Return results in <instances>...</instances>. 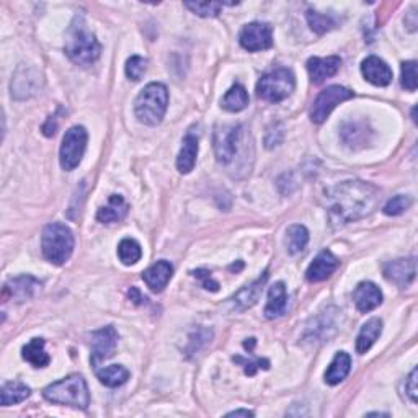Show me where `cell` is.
<instances>
[{"label":"cell","mask_w":418,"mask_h":418,"mask_svg":"<svg viewBox=\"0 0 418 418\" xmlns=\"http://www.w3.org/2000/svg\"><path fill=\"white\" fill-rule=\"evenodd\" d=\"M324 198L332 223L343 225L369 216L379 205L381 191L371 183L352 180L327 188Z\"/></svg>","instance_id":"obj_1"},{"label":"cell","mask_w":418,"mask_h":418,"mask_svg":"<svg viewBox=\"0 0 418 418\" xmlns=\"http://www.w3.org/2000/svg\"><path fill=\"white\" fill-rule=\"evenodd\" d=\"M101 46L83 15H76L66 35V54L77 66H92L100 58Z\"/></svg>","instance_id":"obj_2"},{"label":"cell","mask_w":418,"mask_h":418,"mask_svg":"<svg viewBox=\"0 0 418 418\" xmlns=\"http://www.w3.org/2000/svg\"><path fill=\"white\" fill-rule=\"evenodd\" d=\"M168 106V90L163 83L152 82L134 101L136 118L148 126H157L165 116Z\"/></svg>","instance_id":"obj_3"},{"label":"cell","mask_w":418,"mask_h":418,"mask_svg":"<svg viewBox=\"0 0 418 418\" xmlns=\"http://www.w3.org/2000/svg\"><path fill=\"white\" fill-rule=\"evenodd\" d=\"M44 399L53 404L69 405L86 410L90 405V392L86 379L81 374L67 376L44 389Z\"/></svg>","instance_id":"obj_4"},{"label":"cell","mask_w":418,"mask_h":418,"mask_svg":"<svg viewBox=\"0 0 418 418\" xmlns=\"http://www.w3.org/2000/svg\"><path fill=\"white\" fill-rule=\"evenodd\" d=\"M43 255L54 265H64L74 252V235L62 223H51L43 230Z\"/></svg>","instance_id":"obj_5"},{"label":"cell","mask_w":418,"mask_h":418,"mask_svg":"<svg viewBox=\"0 0 418 418\" xmlns=\"http://www.w3.org/2000/svg\"><path fill=\"white\" fill-rule=\"evenodd\" d=\"M295 87V74L290 69H278L260 78L257 83V95L258 98L268 103H280L290 97Z\"/></svg>","instance_id":"obj_6"},{"label":"cell","mask_w":418,"mask_h":418,"mask_svg":"<svg viewBox=\"0 0 418 418\" xmlns=\"http://www.w3.org/2000/svg\"><path fill=\"white\" fill-rule=\"evenodd\" d=\"M87 141L88 134L83 126H72L69 131H66L59 151L61 167L66 172H72L82 162L87 149Z\"/></svg>","instance_id":"obj_7"},{"label":"cell","mask_w":418,"mask_h":418,"mask_svg":"<svg viewBox=\"0 0 418 418\" xmlns=\"http://www.w3.org/2000/svg\"><path fill=\"white\" fill-rule=\"evenodd\" d=\"M355 93L352 90L345 88L342 86H330L317 95V98L314 100L312 108H310V120L315 124H322L330 113L335 110L337 105L343 103L350 98H353Z\"/></svg>","instance_id":"obj_8"},{"label":"cell","mask_w":418,"mask_h":418,"mask_svg":"<svg viewBox=\"0 0 418 418\" xmlns=\"http://www.w3.org/2000/svg\"><path fill=\"white\" fill-rule=\"evenodd\" d=\"M242 133H244V128L240 124L216 128V131H214V152H216L218 162L228 165L235 159L237 152L240 149Z\"/></svg>","instance_id":"obj_9"},{"label":"cell","mask_w":418,"mask_h":418,"mask_svg":"<svg viewBox=\"0 0 418 418\" xmlns=\"http://www.w3.org/2000/svg\"><path fill=\"white\" fill-rule=\"evenodd\" d=\"M240 46L255 53V51H265L273 46V28L268 24L253 21L242 28L239 35Z\"/></svg>","instance_id":"obj_10"},{"label":"cell","mask_w":418,"mask_h":418,"mask_svg":"<svg viewBox=\"0 0 418 418\" xmlns=\"http://www.w3.org/2000/svg\"><path fill=\"white\" fill-rule=\"evenodd\" d=\"M118 347V332L115 327H103L92 333V355L90 361L97 368L101 361L110 360Z\"/></svg>","instance_id":"obj_11"},{"label":"cell","mask_w":418,"mask_h":418,"mask_svg":"<svg viewBox=\"0 0 418 418\" xmlns=\"http://www.w3.org/2000/svg\"><path fill=\"white\" fill-rule=\"evenodd\" d=\"M41 87V74L30 66H20L12 78V97L15 100H25L33 97Z\"/></svg>","instance_id":"obj_12"},{"label":"cell","mask_w":418,"mask_h":418,"mask_svg":"<svg viewBox=\"0 0 418 418\" xmlns=\"http://www.w3.org/2000/svg\"><path fill=\"white\" fill-rule=\"evenodd\" d=\"M43 283L30 275L16 276V278L9 280L4 286V296H10L16 302H25L28 299L35 297L41 291Z\"/></svg>","instance_id":"obj_13"},{"label":"cell","mask_w":418,"mask_h":418,"mask_svg":"<svg viewBox=\"0 0 418 418\" xmlns=\"http://www.w3.org/2000/svg\"><path fill=\"white\" fill-rule=\"evenodd\" d=\"M417 275V260L412 258H400L386 265L384 268V276L387 281L397 285L399 287H407L412 285Z\"/></svg>","instance_id":"obj_14"},{"label":"cell","mask_w":418,"mask_h":418,"mask_svg":"<svg viewBox=\"0 0 418 418\" xmlns=\"http://www.w3.org/2000/svg\"><path fill=\"white\" fill-rule=\"evenodd\" d=\"M361 72L363 77L369 83L376 87H386L392 82V71L386 62L377 58V56H369L361 64Z\"/></svg>","instance_id":"obj_15"},{"label":"cell","mask_w":418,"mask_h":418,"mask_svg":"<svg viewBox=\"0 0 418 418\" xmlns=\"http://www.w3.org/2000/svg\"><path fill=\"white\" fill-rule=\"evenodd\" d=\"M338 258L333 255L330 250H324L320 252L317 257L314 258V262L309 265V268L306 271V278L310 283H320L329 278V276L338 268Z\"/></svg>","instance_id":"obj_16"},{"label":"cell","mask_w":418,"mask_h":418,"mask_svg":"<svg viewBox=\"0 0 418 418\" xmlns=\"http://www.w3.org/2000/svg\"><path fill=\"white\" fill-rule=\"evenodd\" d=\"M353 301L360 312H371V310H374L382 302V292L371 281H363V283H360L355 287Z\"/></svg>","instance_id":"obj_17"},{"label":"cell","mask_w":418,"mask_h":418,"mask_svg":"<svg viewBox=\"0 0 418 418\" xmlns=\"http://www.w3.org/2000/svg\"><path fill=\"white\" fill-rule=\"evenodd\" d=\"M342 59L337 56H329V58H310L307 61V72L310 81L314 83H322L327 78L333 77L340 69Z\"/></svg>","instance_id":"obj_18"},{"label":"cell","mask_w":418,"mask_h":418,"mask_svg":"<svg viewBox=\"0 0 418 418\" xmlns=\"http://www.w3.org/2000/svg\"><path fill=\"white\" fill-rule=\"evenodd\" d=\"M173 267L165 260H160L156 265H152L143 273L144 283L148 285L154 292L163 291V287L168 285V281L172 280Z\"/></svg>","instance_id":"obj_19"},{"label":"cell","mask_w":418,"mask_h":418,"mask_svg":"<svg viewBox=\"0 0 418 418\" xmlns=\"http://www.w3.org/2000/svg\"><path fill=\"white\" fill-rule=\"evenodd\" d=\"M268 280V271H265V273L260 276L257 281H253L252 285L245 286L244 290H240L237 295L233 297V302L237 310H245L248 307L255 306L257 301L262 296V291H263V286L267 283Z\"/></svg>","instance_id":"obj_20"},{"label":"cell","mask_w":418,"mask_h":418,"mask_svg":"<svg viewBox=\"0 0 418 418\" xmlns=\"http://www.w3.org/2000/svg\"><path fill=\"white\" fill-rule=\"evenodd\" d=\"M287 306V295L283 281H278L270 287L268 302L265 307V317L267 319H278L285 314Z\"/></svg>","instance_id":"obj_21"},{"label":"cell","mask_w":418,"mask_h":418,"mask_svg":"<svg viewBox=\"0 0 418 418\" xmlns=\"http://www.w3.org/2000/svg\"><path fill=\"white\" fill-rule=\"evenodd\" d=\"M128 211H129V206L128 203L124 201V198L120 195H111L108 200V205L98 209L97 219L103 224L118 223L126 216Z\"/></svg>","instance_id":"obj_22"},{"label":"cell","mask_w":418,"mask_h":418,"mask_svg":"<svg viewBox=\"0 0 418 418\" xmlns=\"http://www.w3.org/2000/svg\"><path fill=\"white\" fill-rule=\"evenodd\" d=\"M198 157V138L193 134H186L183 146L177 157V168L180 173H190L195 168Z\"/></svg>","instance_id":"obj_23"},{"label":"cell","mask_w":418,"mask_h":418,"mask_svg":"<svg viewBox=\"0 0 418 418\" xmlns=\"http://www.w3.org/2000/svg\"><path fill=\"white\" fill-rule=\"evenodd\" d=\"M382 332V320L381 319H371L363 325V329L358 333L357 338V352L360 355L368 353L372 345L376 343L377 338H379Z\"/></svg>","instance_id":"obj_24"},{"label":"cell","mask_w":418,"mask_h":418,"mask_svg":"<svg viewBox=\"0 0 418 418\" xmlns=\"http://www.w3.org/2000/svg\"><path fill=\"white\" fill-rule=\"evenodd\" d=\"M350 369H352V358H350V355L345 352L337 353L329 366V369L325 372V382L330 384V386H337V384H340L348 376Z\"/></svg>","instance_id":"obj_25"},{"label":"cell","mask_w":418,"mask_h":418,"mask_svg":"<svg viewBox=\"0 0 418 418\" xmlns=\"http://www.w3.org/2000/svg\"><path fill=\"white\" fill-rule=\"evenodd\" d=\"M21 357L25 361L35 366V368H46L49 365V355L44 350L43 338H33L30 343H26L24 350H21Z\"/></svg>","instance_id":"obj_26"},{"label":"cell","mask_w":418,"mask_h":418,"mask_svg":"<svg viewBox=\"0 0 418 418\" xmlns=\"http://www.w3.org/2000/svg\"><path fill=\"white\" fill-rule=\"evenodd\" d=\"M221 103L223 108L230 113H239L245 110L248 105V93L245 87H242L240 83H235V86H233L225 92Z\"/></svg>","instance_id":"obj_27"},{"label":"cell","mask_w":418,"mask_h":418,"mask_svg":"<svg viewBox=\"0 0 418 418\" xmlns=\"http://www.w3.org/2000/svg\"><path fill=\"white\" fill-rule=\"evenodd\" d=\"M309 242V233L307 229L301 224L291 225L286 230V250L290 255H297L306 248Z\"/></svg>","instance_id":"obj_28"},{"label":"cell","mask_w":418,"mask_h":418,"mask_svg":"<svg viewBox=\"0 0 418 418\" xmlns=\"http://www.w3.org/2000/svg\"><path fill=\"white\" fill-rule=\"evenodd\" d=\"M30 387L25 386L24 382L19 381H12V382H5L2 386V405L9 407V405H15L20 404L30 397Z\"/></svg>","instance_id":"obj_29"},{"label":"cell","mask_w":418,"mask_h":418,"mask_svg":"<svg viewBox=\"0 0 418 418\" xmlns=\"http://www.w3.org/2000/svg\"><path fill=\"white\" fill-rule=\"evenodd\" d=\"M97 376L100 382L105 384L106 387H120L129 379V371L120 365H111L103 369H98Z\"/></svg>","instance_id":"obj_30"},{"label":"cell","mask_w":418,"mask_h":418,"mask_svg":"<svg viewBox=\"0 0 418 418\" xmlns=\"http://www.w3.org/2000/svg\"><path fill=\"white\" fill-rule=\"evenodd\" d=\"M118 257L124 265H134L143 257V250L134 239H123L118 245Z\"/></svg>","instance_id":"obj_31"},{"label":"cell","mask_w":418,"mask_h":418,"mask_svg":"<svg viewBox=\"0 0 418 418\" xmlns=\"http://www.w3.org/2000/svg\"><path fill=\"white\" fill-rule=\"evenodd\" d=\"M306 16H307L309 26L312 28V31L317 33V35H324V33L330 31L332 28H335V20H333L330 15L314 12V10H307Z\"/></svg>","instance_id":"obj_32"},{"label":"cell","mask_w":418,"mask_h":418,"mask_svg":"<svg viewBox=\"0 0 418 418\" xmlns=\"http://www.w3.org/2000/svg\"><path fill=\"white\" fill-rule=\"evenodd\" d=\"M225 5L234 4H224V2H185V7L190 9L191 12L200 16H218Z\"/></svg>","instance_id":"obj_33"},{"label":"cell","mask_w":418,"mask_h":418,"mask_svg":"<svg viewBox=\"0 0 418 418\" xmlns=\"http://www.w3.org/2000/svg\"><path fill=\"white\" fill-rule=\"evenodd\" d=\"M412 206V198L407 195H397L392 200L387 201V205L384 206V214L387 216H399V214L405 213L407 209Z\"/></svg>","instance_id":"obj_34"},{"label":"cell","mask_w":418,"mask_h":418,"mask_svg":"<svg viewBox=\"0 0 418 418\" xmlns=\"http://www.w3.org/2000/svg\"><path fill=\"white\" fill-rule=\"evenodd\" d=\"M400 82L402 87L409 90V92H415L418 77H417V62L407 61L402 64V76H400Z\"/></svg>","instance_id":"obj_35"},{"label":"cell","mask_w":418,"mask_h":418,"mask_svg":"<svg viewBox=\"0 0 418 418\" xmlns=\"http://www.w3.org/2000/svg\"><path fill=\"white\" fill-rule=\"evenodd\" d=\"M148 69V61L141 56H131L126 62V76L131 81H141Z\"/></svg>","instance_id":"obj_36"},{"label":"cell","mask_w":418,"mask_h":418,"mask_svg":"<svg viewBox=\"0 0 418 418\" xmlns=\"http://www.w3.org/2000/svg\"><path fill=\"white\" fill-rule=\"evenodd\" d=\"M417 376H418V371H417V368H414L410 374L405 377V381L400 384V392H402L404 397L409 399L412 404H417V397H418Z\"/></svg>","instance_id":"obj_37"},{"label":"cell","mask_w":418,"mask_h":418,"mask_svg":"<svg viewBox=\"0 0 418 418\" xmlns=\"http://www.w3.org/2000/svg\"><path fill=\"white\" fill-rule=\"evenodd\" d=\"M234 361L235 363H240L242 366H244L245 369V374L248 376H253L257 372V369H268L270 368V363L267 360H255V361H248V360H244L242 357H234Z\"/></svg>","instance_id":"obj_38"},{"label":"cell","mask_w":418,"mask_h":418,"mask_svg":"<svg viewBox=\"0 0 418 418\" xmlns=\"http://www.w3.org/2000/svg\"><path fill=\"white\" fill-rule=\"evenodd\" d=\"M193 275L196 276L198 280L203 281V287H205V290H208V291H218L219 290L218 281L213 280V276L208 270H196V271H193Z\"/></svg>","instance_id":"obj_39"},{"label":"cell","mask_w":418,"mask_h":418,"mask_svg":"<svg viewBox=\"0 0 418 418\" xmlns=\"http://www.w3.org/2000/svg\"><path fill=\"white\" fill-rule=\"evenodd\" d=\"M56 129H58V124H56V118L54 116H49V120L43 126V133L46 134V136H54Z\"/></svg>","instance_id":"obj_40"},{"label":"cell","mask_w":418,"mask_h":418,"mask_svg":"<svg viewBox=\"0 0 418 418\" xmlns=\"http://www.w3.org/2000/svg\"><path fill=\"white\" fill-rule=\"evenodd\" d=\"M409 19H405V25L409 26L410 31H415L417 30V14H415V9L410 10V14H407Z\"/></svg>","instance_id":"obj_41"},{"label":"cell","mask_w":418,"mask_h":418,"mask_svg":"<svg viewBox=\"0 0 418 418\" xmlns=\"http://www.w3.org/2000/svg\"><path fill=\"white\" fill-rule=\"evenodd\" d=\"M228 417H253V412H250V410H244V409H239V410L229 412Z\"/></svg>","instance_id":"obj_42"}]
</instances>
